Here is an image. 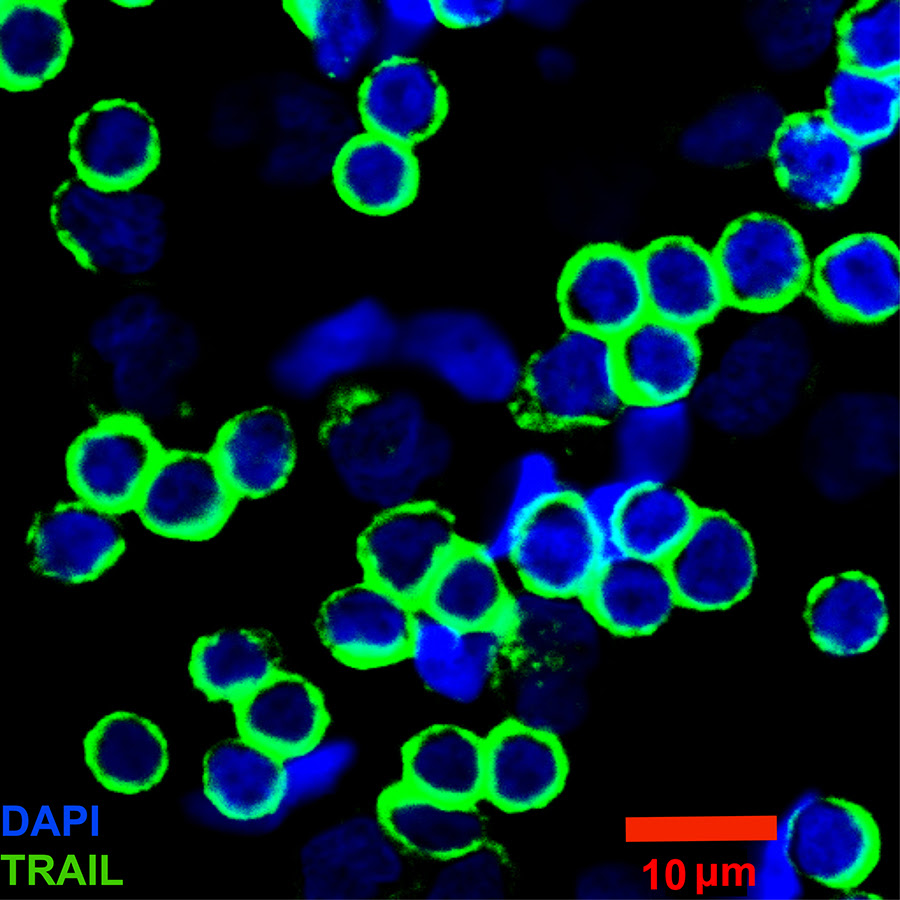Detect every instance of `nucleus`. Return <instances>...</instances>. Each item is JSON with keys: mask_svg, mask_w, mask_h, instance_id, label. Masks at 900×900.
Instances as JSON below:
<instances>
[{"mask_svg": "<svg viewBox=\"0 0 900 900\" xmlns=\"http://www.w3.org/2000/svg\"><path fill=\"white\" fill-rule=\"evenodd\" d=\"M320 442L343 489L376 513L428 499L456 455L449 429L408 386L340 395Z\"/></svg>", "mask_w": 900, "mask_h": 900, "instance_id": "f257e3e1", "label": "nucleus"}, {"mask_svg": "<svg viewBox=\"0 0 900 900\" xmlns=\"http://www.w3.org/2000/svg\"><path fill=\"white\" fill-rule=\"evenodd\" d=\"M811 361L801 323L791 317L763 320L730 344L688 404L695 418L720 433L765 435L796 409Z\"/></svg>", "mask_w": 900, "mask_h": 900, "instance_id": "f03ea898", "label": "nucleus"}, {"mask_svg": "<svg viewBox=\"0 0 900 900\" xmlns=\"http://www.w3.org/2000/svg\"><path fill=\"white\" fill-rule=\"evenodd\" d=\"M397 363L476 408H516L527 358L490 315L435 306L400 319Z\"/></svg>", "mask_w": 900, "mask_h": 900, "instance_id": "7ed1b4c3", "label": "nucleus"}, {"mask_svg": "<svg viewBox=\"0 0 900 900\" xmlns=\"http://www.w3.org/2000/svg\"><path fill=\"white\" fill-rule=\"evenodd\" d=\"M166 211L165 201L152 191H106L73 175L52 192L49 220L58 243L82 269L140 282L165 260Z\"/></svg>", "mask_w": 900, "mask_h": 900, "instance_id": "20e7f679", "label": "nucleus"}, {"mask_svg": "<svg viewBox=\"0 0 900 900\" xmlns=\"http://www.w3.org/2000/svg\"><path fill=\"white\" fill-rule=\"evenodd\" d=\"M801 465L824 498L848 502L896 476L899 403L877 392H845L811 415L801 443Z\"/></svg>", "mask_w": 900, "mask_h": 900, "instance_id": "39448f33", "label": "nucleus"}, {"mask_svg": "<svg viewBox=\"0 0 900 900\" xmlns=\"http://www.w3.org/2000/svg\"><path fill=\"white\" fill-rule=\"evenodd\" d=\"M627 401L615 342L567 326L527 358L515 409L532 426L568 430L607 426Z\"/></svg>", "mask_w": 900, "mask_h": 900, "instance_id": "423d86ee", "label": "nucleus"}, {"mask_svg": "<svg viewBox=\"0 0 900 900\" xmlns=\"http://www.w3.org/2000/svg\"><path fill=\"white\" fill-rule=\"evenodd\" d=\"M400 319L363 297L314 320L272 358L270 379L282 394L307 400L331 386L397 362Z\"/></svg>", "mask_w": 900, "mask_h": 900, "instance_id": "0eeeda50", "label": "nucleus"}, {"mask_svg": "<svg viewBox=\"0 0 900 900\" xmlns=\"http://www.w3.org/2000/svg\"><path fill=\"white\" fill-rule=\"evenodd\" d=\"M727 304L774 312L805 288L810 262L800 233L786 220L752 212L727 225L713 251Z\"/></svg>", "mask_w": 900, "mask_h": 900, "instance_id": "6e6552de", "label": "nucleus"}, {"mask_svg": "<svg viewBox=\"0 0 900 900\" xmlns=\"http://www.w3.org/2000/svg\"><path fill=\"white\" fill-rule=\"evenodd\" d=\"M454 516L424 499L385 510L358 536L364 579L419 607L437 571L464 542Z\"/></svg>", "mask_w": 900, "mask_h": 900, "instance_id": "1a4fd4ad", "label": "nucleus"}, {"mask_svg": "<svg viewBox=\"0 0 900 900\" xmlns=\"http://www.w3.org/2000/svg\"><path fill=\"white\" fill-rule=\"evenodd\" d=\"M405 660L426 691L471 706L501 681L512 657L497 623L466 629L417 607Z\"/></svg>", "mask_w": 900, "mask_h": 900, "instance_id": "9d476101", "label": "nucleus"}, {"mask_svg": "<svg viewBox=\"0 0 900 900\" xmlns=\"http://www.w3.org/2000/svg\"><path fill=\"white\" fill-rule=\"evenodd\" d=\"M403 851L377 816L355 815L313 835L299 866L306 899H371L402 881Z\"/></svg>", "mask_w": 900, "mask_h": 900, "instance_id": "9b49d317", "label": "nucleus"}, {"mask_svg": "<svg viewBox=\"0 0 900 900\" xmlns=\"http://www.w3.org/2000/svg\"><path fill=\"white\" fill-rule=\"evenodd\" d=\"M161 141L152 116L137 102H95L72 122L68 157L75 176L106 191L138 188L158 168Z\"/></svg>", "mask_w": 900, "mask_h": 900, "instance_id": "f8f14e48", "label": "nucleus"}, {"mask_svg": "<svg viewBox=\"0 0 900 900\" xmlns=\"http://www.w3.org/2000/svg\"><path fill=\"white\" fill-rule=\"evenodd\" d=\"M237 501L210 453L163 450L134 511L152 533L195 542L218 534Z\"/></svg>", "mask_w": 900, "mask_h": 900, "instance_id": "ddd939ff", "label": "nucleus"}, {"mask_svg": "<svg viewBox=\"0 0 900 900\" xmlns=\"http://www.w3.org/2000/svg\"><path fill=\"white\" fill-rule=\"evenodd\" d=\"M162 451L138 417H106L70 445L67 480L78 500L115 516L126 513L135 509Z\"/></svg>", "mask_w": 900, "mask_h": 900, "instance_id": "4468645a", "label": "nucleus"}, {"mask_svg": "<svg viewBox=\"0 0 900 900\" xmlns=\"http://www.w3.org/2000/svg\"><path fill=\"white\" fill-rule=\"evenodd\" d=\"M605 561L603 543L573 493L525 526L505 566L516 587L584 597Z\"/></svg>", "mask_w": 900, "mask_h": 900, "instance_id": "2eb2a0df", "label": "nucleus"}, {"mask_svg": "<svg viewBox=\"0 0 900 900\" xmlns=\"http://www.w3.org/2000/svg\"><path fill=\"white\" fill-rule=\"evenodd\" d=\"M666 568L679 607L714 612L730 609L750 593L757 561L751 536L734 517L702 508Z\"/></svg>", "mask_w": 900, "mask_h": 900, "instance_id": "dca6fc26", "label": "nucleus"}, {"mask_svg": "<svg viewBox=\"0 0 900 900\" xmlns=\"http://www.w3.org/2000/svg\"><path fill=\"white\" fill-rule=\"evenodd\" d=\"M557 299L567 326L613 342L649 317L638 254L611 243L587 246L569 260Z\"/></svg>", "mask_w": 900, "mask_h": 900, "instance_id": "f3484780", "label": "nucleus"}, {"mask_svg": "<svg viewBox=\"0 0 900 900\" xmlns=\"http://www.w3.org/2000/svg\"><path fill=\"white\" fill-rule=\"evenodd\" d=\"M899 250L887 236L848 235L821 252L812 269L811 295L831 318L882 322L899 309Z\"/></svg>", "mask_w": 900, "mask_h": 900, "instance_id": "a211bd4d", "label": "nucleus"}, {"mask_svg": "<svg viewBox=\"0 0 900 900\" xmlns=\"http://www.w3.org/2000/svg\"><path fill=\"white\" fill-rule=\"evenodd\" d=\"M416 608L363 578L323 600L315 627L323 646L340 663L381 668L405 660Z\"/></svg>", "mask_w": 900, "mask_h": 900, "instance_id": "6ab92c4d", "label": "nucleus"}, {"mask_svg": "<svg viewBox=\"0 0 900 900\" xmlns=\"http://www.w3.org/2000/svg\"><path fill=\"white\" fill-rule=\"evenodd\" d=\"M769 156L780 187L814 208L845 203L860 179L859 151L835 129L824 110L785 116Z\"/></svg>", "mask_w": 900, "mask_h": 900, "instance_id": "aec40b11", "label": "nucleus"}, {"mask_svg": "<svg viewBox=\"0 0 900 900\" xmlns=\"http://www.w3.org/2000/svg\"><path fill=\"white\" fill-rule=\"evenodd\" d=\"M200 351L194 325L166 303L133 330L105 365L111 393L131 410L170 405Z\"/></svg>", "mask_w": 900, "mask_h": 900, "instance_id": "412c9836", "label": "nucleus"}, {"mask_svg": "<svg viewBox=\"0 0 900 900\" xmlns=\"http://www.w3.org/2000/svg\"><path fill=\"white\" fill-rule=\"evenodd\" d=\"M496 623L512 661L559 663L588 674L602 658L607 636L584 597L516 586Z\"/></svg>", "mask_w": 900, "mask_h": 900, "instance_id": "4be33fe9", "label": "nucleus"}, {"mask_svg": "<svg viewBox=\"0 0 900 900\" xmlns=\"http://www.w3.org/2000/svg\"><path fill=\"white\" fill-rule=\"evenodd\" d=\"M483 800L508 814L539 810L564 790L570 762L560 737L513 719L484 738Z\"/></svg>", "mask_w": 900, "mask_h": 900, "instance_id": "5701e85b", "label": "nucleus"}, {"mask_svg": "<svg viewBox=\"0 0 900 900\" xmlns=\"http://www.w3.org/2000/svg\"><path fill=\"white\" fill-rule=\"evenodd\" d=\"M26 546L33 571L78 585L101 577L119 560L126 545L115 515L77 499L37 514L27 532Z\"/></svg>", "mask_w": 900, "mask_h": 900, "instance_id": "b1692460", "label": "nucleus"}, {"mask_svg": "<svg viewBox=\"0 0 900 900\" xmlns=\"http://www.w3.org/2000/svg\"><path fill=\"white\" fill-rule=\"evenodd\" d=\"M649 316L696 332L728 306L712 252L686 236H665L639 254Z\"/></svg>", "mask_w": 900, "mask_h": 900, "instance_id": "393cba45", "label": "nucleus"}, {"mask_svg": "<svg viewBox=\"0 0 900 900\" xmlns=\"http://www.w3.org/2000/svg\"><path fill=\"white\" fill-rule=\"evenodd\" d=\"M203 794L243 834L269 832L289 813L282 807L283 761L238 736L212 745L202 764Z\"/></svg>", "mask_w": 900, "mask_h": 900, "instance_id": "a878e982", "label": "nucleus"}, {"mask_svg": "<svg viewBox=\"0 0 900 900\" xmlns=\"http://www.w3.org/2000/svg\"><path fill=\"white\" fill-rule=\"evenodd\" d=\"M607 426L614 474L634 488L674 483L690 459L695 416L688 402L628 400Z\"/></svg>", "mask_w": 900, "mask_h": 900, "instance_id": "bb28decb", "label": "nucleus"}, {"mask_svg": "<svg viewBox=\"0 0 900 900\" xmlns=\"http://www.w3.org/2000/svg\"><path fill=\"white\" fill-rule=\"evenodd\" d=\"M448 107L437 74L411 57L382 60L358 91V110L367 131L407 147L434 134Z\"/></svg>", "mask_w": 900, "mask_h": 900, "instance_id": "cd10ccee", "label": "nucleus"}, {"mask_svg": "<svg viewBox=\"0 0 900 900\" xmlns=\"http://www.w3.org/2000/svg\"><path fill=\"white\" fill-rule=\"evenodd\" d=\"M237 499H259L281 489L296 462L288 416L272 406L246 410L218 432L209 452Z\"/></svg>", "mask_w": 900, "mask_h": 900, "instance_id": "c85d7f7f", "label": "nucleus"}, {"mask_svg": "<svg viewBox=\"0 0 900 900\" xmlns=\"http://www.w3.org/2000/svg\"><path fill=\"white\" fill-rule=\"evenodd\" d=\"M615 346L628 400L688 402L702 378V349L694 331L649 316Z\"/></svg>", "mask_w": 900, "mask_h": 900, "instance_id": "c756f323", "label": "nucleus"}, {"mask_svg": "<svg viewBox=\"0 0 900 900\" xmlns=\"http://www.w3.org/2000/svg\"><path fill=\"white\" fill-rule=\"evenodd\" d=\"M233 712L238 736L282 760L318 744L330 724L320 689L284 669L233 706Z\"/></svg>", "mask_w": 900, "mask_h": 900, "instance_id": "7c9ffc66", "label": "nucleus"}, {"mask_svg": "<svg viewBox=\"0 0 900 900\" xmlns=\"http://www.w3.org/2000/svg\"><path fill=\"white\" fill-rule=\"evenodd\" d=\"M63 0L0 1V87L41 88L65 67L73 34Z\"/></svg>", "mask_w": 900, "mask_h": 900, "instance_id": "2f4dec72", "label": "nucleus"}, {"mask_svg": "<svg viewBox=\"0 0 900 900\" xmlns=\"http://www.w3.org/2000/svg\"><path fill=\"white\" fill-rule=\"evenodd\" d=\"M606 635L656 634L679 607L666 565L618 556L604 562L585 596Z\"/></svg>", "mask_w": 900, "mask_h": 900, "instance_id": "473e14b6", "label": "nucleus"}, {"mask_svg": "<svg viewBox=\"0 0 900 900\" xmlns=\"http://www.w3.org/2000/svg\"><path fill=\"white\" fill-rule=\"evenodd\" d=\"M376 816L403 852L442 862L488 838V822L477 805L448 804L401 781L377 800Z\"/></svg>", "mask_w": 900, "mask_h": 900, "instance_id": "72a5a7b5", "label": "nucleus"}, {"mask_svg": "<svg viewBox=\"0 0 900 900\" xmlns=\"http://www.w3.org/2000/svg\"><path fill=\"white\" fill-rule=\"evenodd\" d=\"M332 178L348 206L383 217L414 202L420 187V168L410 147L368 132L342 145L333 161Z\"/></svg>", "mask_w": 900, "mask_h": 900, "instance_id": "f704fd0d", "label": "nucleus"}, {"mask_svg": "<svg viewBox=\"0 0 900 900\" xmlns=\"http://www.w3.org/2000/svg\"><path fill=\"white\" fill-rule=\"evenodd\" d=\"M804 619L811 639L822 651L853 656L878 644L888 626V609L874 578L851 570L813 585Z\"/></svg>", "mask_w": 900, "mask_h": 900, "instance_id": "c9c22d12", "label": "nucleus"}, {"mask_svg": "<svg viewBox=\"0 0 900 900\" xmlns=\"http://www.w3.org/2000/svg\"><path fill=\"white\" fill-rule=\"evenodd\" d=\"M84 761L107 790L136 795L159 784L170 764L168 742L151 719L126 710L100 718L82 741Z\"/></svg>", "mask_w": 900, "mask_h": 900, "instance_id": "e433bc0d", "label": "nucleus"}, {"mask_svg": "<svg viewBox=\"0 0 900 900\" xmlns=\"http://www.w3.org/2000/svg\"><path fill=\"white\" fill-rule=\"evenodd\" d=\"M484 738L451 723L426 727L401 752V782L437 799L478 805L484 792Z\"/></svg>", "mask_w": 900, "mask_h": 900, "instance_id": "4c0bfd02", "label": "nucleus"}, {"mask_svg": "<svg viewBox=\"0 0 900 900\" xmlns=\"http://www.w3.org/2000/svg\"><path fill=\"white\" fill-rule=\"evenodd\" d=\"M274 637L257 628H230L200 636L192 645L188 673L211 702L235 706L282 667Z\"/></svg>", "mask_w": 900, "mask_h": 900, "instance_id": "58836bf2", "label": "nucleus"}, {"mask_svg": "<svg viewBox=\"0 0 900 900\" xmlns=\"http://www.w3.org/2000/svg\"><path fill=\"white\" fill-rule=\"evenodd\" d=\"M498 504L477 541L492 560L505 565L525 526L552 504L575 490L559 458L542 447H529L507 464L500 483Z\"/></svg>", "mask_w": 900, "mask_h": 900, "instance_id": "ea45409f", "label": "nucleus"}, {"mask_svg": "<svg viewBox=\"0 0 900 900\" xmlns=\"http://www.w3.org/2000/svg\"><path fill=\"white\" fill-rule=\"evenodd\" d=\"M784 118L770 95L743 93L691 125L681 136L679 147L685 157L697 163L743 166L769 154Z\"/></svg>", "mask_w": 900, "mask_h": 900, "instance_id": "a19ab883", "label": "nucleus"}, {"mask_svg": "<svg viewBox=\"0 0 900 900\" xmlns=\"http://www.w3.org/2000/svg\"><path fill=\"white\" fill-rule=\"evenodd\" d=\"M514 588L505 565L464 541L442 564L419 607L466 629L493 625Z\"/></svg>", "mask_w": 900, "mask_h": 900, "instance_id": "79ce46f5", "label": "nucleus"}, {"mask_svg": "<svg viewBox=\"0 0 900 900\" xmlns=\"http://www.w3.org/2000/svg\"><path fill=\"white\" fill-rule=\"evenodd\" d=\"M282 6L310 41L315 65L329 79H350L377 43L378 19L366 1L291 0Z\"/></svg>", "mask_w": 900, "mask_h": 900, "instance_id": "37998d69", "label": "nucleus"}, {"mask_svg": "<svg viewBox=\"0 0 900 900\" xmlns=\"http://www.w3.org/2000/svg\"><path fill=\"white\" fill-rule=\"evenodd\" d=\"M701 509L674 483L634 488L614 530L615 553L666 565L692 530Z\"/></svg>", "mask_w": 900, "mask_h": 900, "instance_id": "c03bdc74", "label": "nucleus"}, {"mask_svg": "<svg viewBox=\"0 0 900 900\" xmlns=\"http://www.w3.org/2000/svg\"><path fill=\"white\" fill-rule=\"evenodd\" d=\"M900 74L839 65L826 90V117L858 151L877 145L899 122Z\"/></svg>", "mask_w": 900, "mask_h": 900, "instance_id": "a18cd8bd", "label": "nucleus"}, {"mask_svg": "<svg viewBox=\"0 0 900 900\" xmlns=\"http://www.w3.org/2000/svg\"><path fill=\"white\" fill-rule=\"evenodd\" d=\"M587 675L559 663L511 661L503 675L510 682L508 718L559 736L586 713Z\"/></svg>", "mask_w": 900, "mask_h": 900, "instance_id": "49530a36", "label": "nucleus"}, {"mask_svg": "<svg viewBox=\"0 0 900 900\" xmlns=\"http://www.w3.org/2000/svg\"><path fill=\"white\" fill-rule=\"evenodd\" d=\"M899 1H860L836 22L840 64L870 73L899 71Z\"/></svg>", "mask_w": 900, "mask_h": 900, "instance_id": "de8ad7c7", "label": "nucleus"}, {"mask_svg": "<svg viewBox=\"0 0 900 900\" xmlns=\"http://www.w3.org/2000/svg\"><path fill=\"white\" fill-rule=\"evenodd\" d=\"M789 10H771L754 29L770 62L785 68L803 66L827 47L841 1H788Z\"/></svg>", "mask_w": 900, "mask_h": 900, "instance_id": "09e8293b", "label": "nucleus"}, {"mask_svg": "<svg viewBox=\"0 0 900 900\" xmlns=\"http://www.w3.org/2000/svg\"><path fill=\"white\" fill-rule=\"evenodd\" d=\"M426 887L428 899H500L505 897L510 862L505 848L487 838L440 862Z\"/></svg>", "mask_w": 900, "mask_h": 900, "instance_id": "8fccbe9b", "label": "nucleus"}, {"mask_svg": "<svg viewBox=\"0 0 900 900\" xmlns=\"http://www.w3.org/2000/svg\"><path fill=\"white\" fill-rule=\"evenodd\" d=\"M355 743L346 738L321 740L283 761L282 807L286 811L329 794L354 765Z\"/></svg>", "mask_w": 900, "mask_h": 900, "instance_id": "3c124183", "label": "nucleus"}, {"mask_svg": "<svg viewBox=\"0 0 900 900\" xmlns=\"http://www.w3.org/2000/svg\"><path fill=\"white\" fill-rule=\"evenodd\" d=\"M377 51L383 60L408 57L436 26L435 1H382Z\"/></svg>", "mask_w": 900, "mask_h": 900, "instance_id": "603ef678", "label": "nucleus"}, {"mask_svg": "<svg viewBox=\"0 0 900 900\" xmlns=\"http://www.w3.org/2000/svg\"><path fill=\"white\" fill-rule=\"evenodd\" d=\"M634 487L616 474L576 487L574 498L603 543L606 561L618 557L612 538Z\"/></svg>", "mask_w": 900, "mask_h": 900, "instance_id": "864d4df0", "label": "nucleus"}, {"mask_svg": "<svg viewBox=\"0 0 900 900\" xmlns=\"http://www.w3.org/2000/svg\"><path fill=\"white\" fill-rule=\"evenodd\" d=\"M438 20L450 28L481 27L498 19L504 12V1H435Z\"/></svg>", "mask_w": 900, "mask_h": 900, "instance_id": "5fc2aeb1", "label": "nucleus"}, {"mask_svg": "<svg viewBox=\"0 0 900 900\" xmlns=\"http://www.w3.org/2000/svg\"><path fill=\"white\" fill-rule=\"evenodd\" d=\"M573 5L568 1H510L506 6L531 24L553 29L564 24Z\"/></svg>", "mask_w": 900, "mask_h": 900, "instance_id": "6e6d98bb", "label": "nucleus"}, {"mask_svg": "<svg viewBox=\"0 0 900 900\" xmlns=\"http://www.w3.org/2000/svg\"><path fill=\"white\" fill-rule=\"evenodd\" d=\"M565 52L554 48H545L538 55V63L547 77H562L570 72L569 56Z\"/></svg>", "mask_w": 900, "mask_h": 900, "instance_id": "4d7b16f0", "label": "nucleus"}, {"mask_svg": "<svg viewBox=\"0 0 900 900\" xmlns=\"http://www.w3.org/2000/svg\"><path fill=\"white\" fill-rule=\"evenodd\" d=\"M113 2H114L115 4L121 6V7L128 8V9H132V8H139V7H145V6H148V5L152 4L153 1H145V0L138 1V0H132V1H113Z\"/></svg>", "mask_w": 900, "mask_h": 900, "instance_id": "13d9d810", "label": "nucleus"}]
</instances>
